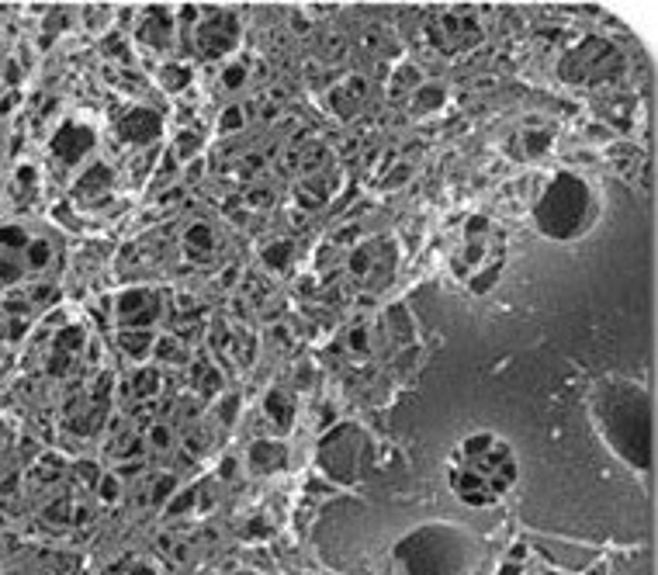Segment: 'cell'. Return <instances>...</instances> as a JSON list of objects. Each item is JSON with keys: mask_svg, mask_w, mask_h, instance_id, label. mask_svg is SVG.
<instances>
[{"mask_svg": "<svg viewBox=\"0 0 658 575\" xmlns=\"http://www.w3.org/2000/svg\"><path fill=\"white\" fill-rule=\"evenodd\" d=\"M534 215L544 236H554V239L579 236L592 218V194L586 180H579L575 173H558V180L548 187Z\"/></svg>", "mask_w": 658, "mask_h": 575, "instance_id": "obj_1", "label": "cell"}, {"mask_svg": "<svg viewBox=\"0 0 658 575\" xmlns=\"http://www.w3.org/2000/svg\"><path fill=\"white\" fill-rule=\"evenodd\" d=\"M194 46L204 59H218L226 56L233 46H236V18L233 15H222V11H204V21L197 25L194 32Z\"/></svg>", "mask_w": 658, "mask_h": 575, "instance_id": "obj_2", "label": "cell"}, {"mask_svg": "<svg viewBox=\"0 0 658 575\" xmlns=\"http://www.w3.org/2000/svg\"><path fill=\"white\" fill-rule=\"evenodd\" d=\"M156 316H159V299H156V292L135 288V292H125V295L118 299V323H122L125 330H128V326L142 330V326H149Z\"/></svg>", "mask_w": 658, "mask_h": 575, "instance_id": "obj_3", "label": "cell"}, {"mask_svg": "<svg viewBox=\"0 0 658 575\" xmlns=\"http://www.w3.org/2000/svg\"><path fill=\"white\" fill-rule=\"evenodd\" d=\"M333 187H336V173L322 167L319 173H305V177L298 180L295 198H298V205H302V208H322V205L329 201Z\"/></svg>", "mask_w": 658, "mask_h": 575, "instance_id": "obj_4", "label": "cell"}, {"mask_svg": "<svg viewBox=\"0 0 658 575\" xmlns=\"http://www.w3.org/2000/svg\"><path fill=\"white\" fill-rule=\"evenodd\" d=\"M90 142H94V135L84 129V125H77V122H66L63 129H59V135H56V156L59 160H66V163H73V160H80L87 149H90Z\"/></svg>", "mask_w": 658, "mask_h": 575, "instance_id": "obj_5", "label": "cell"}, {"mask_svg": "<svg viewBox=\"0 0 658 575\" xmlns=\"http://www.w3.org/2000/svg\"><path fill=\"white\" fill-rule=\"evenodd\" d=\"M184 249H187V256L191 260H211L215 256V249H218V236H215V229L208 225V222H194L187 232H184Z\"/></svg>", "mask_w": 658, "mask_h": 575, "instance_id": "obj_6", "label": "cell"}, {"mask_svg": "<svg viewBox=\"0 0 658 575\" xmlns=\"http://www.w3.org/2000/svg\"><path fill=\"white\" fill-rule=\"evenodd\" d=\"M139 39H142L146 46H153V49L170 46V15L159 11V8L146 11V18H142V25H139Z\"/></svg>", "mask_w": 658, "mask_h": 575, "instance_id": "obj_7", "label": "cell"}, {"mask_svg": "<svg viewBox=\"0 0 658 575\" xmlns=\"http://www.w3.org/2000/svg\"><path fill=\"white\" fill-rule=\"evenodd\" d=\"M122 135L132 139V142H142V139H156L159 135V118L153 111H142L135 108L125 122H122Z\"/></svg>", "mask_w": 658, "mask_h": 575, "instance_id": "obj_8", "label": "cell"}, {"mask_svg": "<svg viewBox=\"0 0 658 575\" xmlns=\"http://www.w3.org/2000/svg\"><path fill=\"white\" fill-rule=\"evenodd\" d=\"M250 464L253 471H274L284 464V447L281 444H271V440H260L250 447Z\"/></svg>", "mask_w": 658, "mask_h": 575, "instance_id": "obj_9", "label": "cell"}, {"mask_svg": "<svg viewBox=\"0 0 658 575\" xmlns=\"http://www.w3.org/2000/svg\"><path fill=\"white\" fill-rule=\"evenodd\" d=\"M118 347L132 357V361H142V357H149L153 354V333L149 330H125L122 337H118Z\"/></svg>", "mask_w": 658, "mask_h": 575, "instance_id": "obj_10", "label": "cell"}, {"mask_svg": "<svg viewBox=\"0 0 658 575\" xmlns=\"http://www.w3.org/2000/svg\"><path fill=\"white\" fill-rule=\"evenodd\" d=\"M360 97H364V80H360V77H347V80L333 91V108L343 111V115H350Z\"/></svg>", "mask_w": 658, "mask_h": 575, "instance_id": "obj_11", "label": "cell"}, {"mask_svg": "<svg viewBox=\"0 0 658 575\" xmlns=\"http://www.w3.org/2000/svg\"><path fill=\"white\" fill-rule=\"evenodd\" d=\"M444 87L441 84H426V87H416V97H412V108L423 115V111H433V108H441L444 104Z\"/></svg>", "mask_w": 658, "mask_h": 575, "instance_id": "obj_12", "label": "cell"}, {"mask_svg": "<svg viewBox=\"0 0 658 575\" xmlns=\"http://www.w3.org/2000/svg\"><path fill=\"white\" fill-rule=\"evenodd\" d=\"M267 413H271V416H274V423L284 430V426H291L295 406H291V399H288L284 392H271V395H267Z\"/></svg>", "mask_w": 658, "mask_h": 575, "instance_id": "obj_13", "label": "cell"}, {"mask_svg": "<svg viewBox=\"0 0 658 575\" xmlns=\"http://www.w3.org/2000/svg\"><path fill=\"white\" fill-rule=\"evenodd\" d=\"M104 187H111V173H108V167H94L90 170V177H84L80 184H77V194H97V191H104Z\"/></svg>", "mask_w": 658, "mask_h": 575, "instance_id": "obj_14", "label": "cell"}, {"mask_svg": "<svg viewBox=\"0 0 658 575\" xmlns=\"http://www.w3.org/2000/svg\"><path fill=\"white\" fill-rule=\"evenodd\" d=\"M264 263L271 267V270H284L288 263H291V243L284 239V243H271L267 249H264Z\"/></svg>", "mask_w": 658, "mask_h": 575, "instance_id": "obj_15", "label": "cell"}, {"mask_svg": "<svg viewBox=\"0 0 658 575\" xmlns=\"http://www.w3.org/2000/svg\"><path fill=\"white\" fill-rule=\"evenodd\" d=\"M156 385H159V371H156V368H142V371L135 375V392H139L142 399H153V395H156Z\"/></svg>", "mask_w": 658, "mask_h": 575, "instance_id": "obj_16", "label": "cell"}, {"mask_svg": "<svg viewBox=\"0 0 658 575\" xmlns=\"http://www.w3.org/2000/svg\"><path fill=\"white\" fill-rule=\"evenodd\" d=\"M243 125H246V118H243V108H240V104L226 108L222 118H218V132H240Z\"/></svg>", "mask_w": 658, "mask_h": 575, "instance_id": "obj_17", "label": "cell"}, {"mask_svg": "<svg viewBox=\"0 0 658 575\" xmlns=\"http://www.w3.org/2000/svg\"><path fill=\"white\" fill-rule=\"evenodd\" d=\"M197 146H201L197 135H194V132H184V135L177 139V153H173V156H177V160H191V156L197 153Z\"/></svg>", "mask_w": 658, "mask_h": 575, "instance_id": "obj_18", "label": "cell"}, {"mask_svg": "<svg viewBox=\"0 0 658 575\" xmlns=\"http://www.w3.org/2000/svg\"><path fill=\"white\" fill-rule=\"evenodd\" d=\"M409 84H416V87H419V73H416V70H409V66H402L398 80H395V84H388V87H391L395 94H405V91H409Z\"/></svg>", "mask_w": 658, "mask_h": 575, "instance_id": "obj_19", "label": "cell"}, {"mask_svg": "<svg viewBox=\"0 0 658 575\" xmlns=\"http://www.w3.org/2000/svg\"><path fill=\"white\" fill-rule=\"evenodd\" d=\"M243 80H246V70H243V66H236V63H233V66H226V73H222V87L236 91Z\"/></svg>", "mask_w": 658, "mask_h": 575, "instance_id": "obj_20", "label": "cell"}, {"mask_svg": "<svg viewBox=\"0 0 658 575\" xmlns=\"http://www.w3.org/2000/svg\"><path fill=\"white\" fill-rule=\"evenodd\" d=\"M243 205L246 208H271V191H246Z\"/></svg>", "mask_w": 658, "mask_h": 575, "instance_id": "obj_21", "label": "cell"}, {"mask_svg": "<svg viewBox=\"0 0 658 575\" xmlns=\"http://www.w3.org/2000/svg\"><path fill=\"white\" fill-rule=\"evenodd\" d=\"M163 84L173 91V87H180V84H187V70H163Z\"/></svg>", "mask_w": 658, "mask_h": 575, "instance_id": "obj_22", "label": "cell"}, {"mask_svg": "<svg viewBox=\"0 0 658 575\" xmlns=\"http://www.w3.org/2000/svg\"><path fill=\"white\" fill-rule=\"evenodd\" d=\"M350 347H354V350H367V330H364V326H357V330L350 333Z\"/></svg>", "mask_w": 658, "mask_h": 575, "instance_id": "obj_23", "label": "cell"}, {"mask_svg": "<svg viewBox=\"0 0 658 575\" xmlns=\"http://www.w3.org/2000/svg\"><path fill=\"white\" fill-rule=\"evenodd\" d=\"M153 440H156V444H166V440H170L166 426H156V430H153Z\"/></svg>", "mask_w": 658, "mask_h": 575, "instance_id": "obj_24", "label": "cell"}]
</instances>
